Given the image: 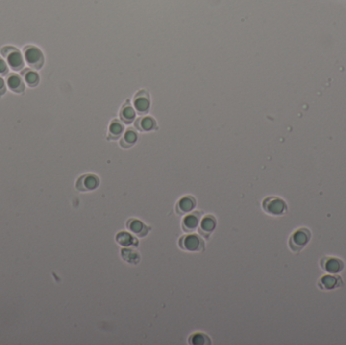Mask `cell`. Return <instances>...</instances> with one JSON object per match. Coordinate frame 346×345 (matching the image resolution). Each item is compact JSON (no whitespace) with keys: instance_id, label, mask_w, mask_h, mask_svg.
<instances>
[{"instance_id":"1","label":"cell","mask_w":346,"mask_h":345,"mask_svg":"<svg viewBox=\"0 0 346 345\" xmlns=\"http://www.w3.org/2000/svg\"><path fill=\"white\" fill-rule=\"evenodd\" d=\"M312 233L306 227H301L293 232L289 239V247L294 253L302 251L305 246L310 242Z\"/></svg>"},{"instance_id":"2","label":"cell","mask_w":346,"mask_h":345,"mask_svg":"<svg viewBox=\"0 0 346 345\" xmlns=\"http://www.w3.org/2000/svg\"><path fill=\"white\" fill-rule=\"evenodd\" d=\"M263 211L273 217L284 216L288 212L287 202L278 197H267L262 201Z\"/></svg>"},{"instance_id":"3","label":"cell","mask_w":346,"mask_h":345,"mask_svg":"<svg viewBox=\"0 0 346 345\" xmlns=\"http://www.w3.org/2000/svg\"><path fill=\"white\" fill-rule=\"evenodd\" d=\"M178 246L184 251L190 252H201L204 250V240L198 234L184 235L178 240Z\"/></svg>"},{"instance_id":"4","label":"cell","mask_w":346,"mask_h":345,"mask_svg":"<svg viewBox=\"0 0 346 345\" xmlns=\"http://www.w3.org/2000/svg\"><path fill=\"white\" fill-rule=\"evenodd\" d=\"M25 59L26 60L27 64L30 68L41 69L44 64V56L40 49H38L35 46H26L25 50Z\"/></svg>"},{"instance_id":"5","label":"cell","mask_w":346,"mask_h":345,"mask_svg":"<svg viewBox=\"0 0 346 345\" xmlns=\"http://www.w3.org/2000/svg\"><path fill=\"white\" fill-rule=\"evenodd\" d=\"M3 56L7 59L8 65L13 70H21L25 66V62L23 59L22 54L18 49L13 48V47H4L1 50Z\"/></svg>"},{"instance_id":"6","label":"cell","mask_w":346,"mask_h":345,"mask_svg":"<svg viewBox=\"0 0 346 345\" xmlns=\"http://www.w3.org/2000/svg\"><path fill=\"white\" fill-rule=\"evenodd\" d=\"M202 211H192L187 216H185L181 221L182 230L185 233H192L198 229L201 221Z\"/></svg>"},{"instance_id":"7","label":"cell","mask_w":346,"mask_h":345,"mask_svg":"<svg viewBox=\"0 0 346 345\" xmlns=\"http://www.w3.org/2000/svg\"><path fill=\"white\" fill-rule=\"evenodd\" d=\"M133 104L136 111L141 114L144 115L149 112L150 109V96L149 93L145 89L139 90L134 97L133 99Z\"/></svg>"},{"instance_id":"8","label":"cell","mask_w":346,"mask_h":345,"mask_svg":"<svg viewBox=\"0 0 346 345\" xmlns=\"http://www.w3.org/2000/svg\"><path fill=\"white\" fill-rule=\"evenodd\" d=\"M99 178L96 174H84L78 178L76 188L80 192H91L99 187Z\"/></svg>"},{"instance_id":"9","label":"cell","mask_w":346,"mask_h":345,"mask_svg":"<svg viewBox=\"0 0 346 345\" xmlns=\"http://www.w3.org/2000/svg\"><path fill=\"white\" fill-rule=\"evenodd\" d=\"M320 265L323 271L332 274H337L341 272L344 269V263L341 259L330 256H325L321 258Z\"/></svg>"},{"instance_id":"10","label":"cell","mask_w":346,"mask_h":345,"mask_svg":"<svg viewBox=\"0 0 346 345\" xmlns=\"http://www.w3.org/2000/svg\"><path fill=\"white\" fill-rule=\"evenodd\" d=\"M217 226V219L213 215H206L199 223L198 233L203 238L209 239Z\"/></svg>"},{"instance_id":"11","label":"cell","mask_w":346,"mask_h":345,"mask_svg":"<svg viewBox=\"0 0 346 345\" xmlns=\"http://www.w3.org/2000/svg\"><path fill=\"white\" fill-rule=\"evenodd\" d=\"M197 206V199L193 196H184L178 199L175 206V212L179 216H183L187 213H191L195 210Z\"/></svg>"},{"instance_id":"12","label":"cell","mask_w":346,"mask_h":345,"mask_svg":"<svg viewBox=\"0 0 346 345\" xmlns=\"http://www.w3.org/2000/svg\"><path fill=\"white\" fill-rule=\"evenodd\" d=\"M343 286V280L339 275L326 274L318 280V287L323 291H331Z\"/></svg>"},{"instance_id":"13","label":"cell","mask_w":346,"mask_h":345,"mask_svg":"<svg viewBox=\"0 0 346 345\" xmlns=\"http://www.w3.org/2000/svg\"><path fill=\"white\" fill-rule=\"evenodd\" d=\"M127 228L135 235L139 237H145L146 235L151 231V227L146 226L142 221L136 219V218H131L127 221Z\"/></svg>"},{"instance_id":"14","label":"cell","mask_w":346,"mask_h":345,"mask_svg":"<svg viewBox=\"0 0 346 345\" xmlns=\"http://www.w3.org/2000/svg\"><path fill=\"white\" fill-rule=\"evenodd\" d=\"M135 127L141 132H149L157 128V123L152 117H142L136 121Z\"/></svg>"},{"instance_id":"15","label":"cell","mask_w":346,"mask_h":345,"mask_svg":"<svg viewBox=\"0 0 346 345\" xmlns=\"http://www.w3.org/2000/svg\"><path fill=\"white\" fill-rule=\"evenodd\" d=\"M117 242L124 246V247H137L139 244V241L136 237H134L133 235H131L128 232H119L116 236Z\"/></svg>"},{"instance_id":"16","label":"cell","mask_w":346,"mask_h":345,"mask_svg":"<svg viewBox=\"0 0 346 345\" xmlns=\"http://www.w3.org/2000/svg\"><path fill=\"white\" fill-rule=\"evenodd\" d=\"M136 116V112L131 104L130 100L125 101V103L123 104L121 111H120V118L124 123H133L134 119Z\"/></svg>"},{"instance_id":"17","label":"cell","mask_w":346,"mask_h":345,"mask_svg":"<svg viewBox=\"0 0 346 345\" xmlns=\"http://www.w3.org/2000/svg\"><path fill=\"white\" fill-rule=\"evenodd\" d=\"M122 258L130 264H138L141 261V255L133 247H124L121 250Z\"/></svg>"},{"instance_id":"18","label":"cell","mask_w":346,"mask_h":345,"mask_svg":"<svg viewBox=\"0 0 346 345\" xmlns=\"http://www.w3.org/2000/svg\"><path fill=\"white\" fill-rule=\"evenodd\" d=\"M7 85L9 87V89L13 92L21 93L25 90V82L23 81V79L19 75L10 74L8 76V79H7Z\"/></svg>"},{"instance_id":"19","label":"cell","mask_w":346,"mask_h":345,"mask_svg":"<svg viewBox=\"0 0 346 345\" xmlns=\"http://www.w3.org/2000/svg\"><path fill=\"white\" fill-rule=\"evenodd\" d=\"M137 140H138L137 133L133 129H128L127 131H125V133L124 134L123 138L121 139L120 145L123 148L127 149V148L132 147L137 142Z\"/></svg>"},{"instance_id":"20","label":"cell","mask_w":346,"mask_h":345,"mask_svg":"<svg viewBox=\"0 0 346 345\" xmlns=\"http://www.w3.org/2000/svg\"><path fill=\"white\" fill-rule=\"evenodd\" d=\"M124 133V124L119 120H113L108 127V138L109 140H116L121 137Z\"/></svg>"},{"instance_id":"21","label":"cell","mask_w":346,"mask_h":345,"mask_svg":"<svg viewBox=\"0 0 346 345\" xmlns=\"http://www.w3.org/2000/svg\"><path fill=\"white\" fill-rule=\"evenodd\" d=\"M188 343L193 345H210L212 342L207 334L197 332L190 336V338H188Z\"/></svg>"},{"instance_id":"22","label":"cell","mask_w":346,"mask_h":345,"mask_svg":"<svg viewBox=\"0 0 346 345\" xmlns=\"http://www.w3.org/2000/svg\"><path fill=\"white\" fill-rule=\"evenodd\" d=\"M23 75H24L25 83H27L28 86L35 87V86L38 85L40 78H39V76H38V74H37L36 72L26 69V70H25V72L23 73Z\"/></svg>"},{"instance_id":"23","label":"cell","mask_w":346,"mask_h":345,"mask_svg":"<svg viewBox=\"0 0 346 345\" xmlns=\"http://www.w3.org/2000/svg\"><path fill=\"white\" fill-rule=\"evenodd\" d=\"M8 72V67L4 60L0 59V75H6Z\"/></svg>"},{"instance_id":"24","label":"cell","mask_w":346,"mask_h":345,"mask_svg":"<svg viewBox=\"0 0 346 345\" xmlns=\"http://www.w3.org/2000/svg\"><path fill=\"white\" fill-rule=\"evenodd\" d=\"M5 91H6V86H5L4 80L2 78H0V97H1L2 94H4Z\"/></svg>"}]
</instances>
